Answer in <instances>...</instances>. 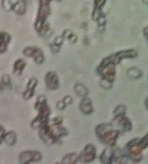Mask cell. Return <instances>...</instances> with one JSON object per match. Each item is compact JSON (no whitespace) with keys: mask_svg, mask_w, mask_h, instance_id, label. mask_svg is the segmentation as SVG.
Instances as JSON below:
<instances>
[{"mask_svg":"<svg viewBox=\"0 0 148 164\" xmlns=\"http://www.w3.org/2000/svg\"><path fill=\"white\" fill-rule=\"evenodd\" d=\"M25 55L28 57H32L34 58V61L37 64H42L44 61V57L43 55V52L40 48L29 47L25 49L23 51Z\"/></svg>","mask_w":148,"mask_h":164,"instance_id":"2","label":"cell"},{"mask_svg":"<svg viewBox=\"0 0 148 164\" xmlns=\"http://www.w3.org/2000/svg\"><path fill=\"white\" fill-rule=\"evenodd\" d=\"M37 84H38V80L36 78H31L29 82L28 85H27V90L34 91Z\"/></svg>","mask_w":148,"mask_h":164,"instance_id":"8","label":"cell"},{"mask_svg":"<svg viewBox=\"0 0 148 164\" xmlns=\"http://www.w3.org/2000/svg\"><path fill=\"white\" fill-rule=\"evenodd\" d=\"M64 106H65V103H64L63 101L57 102V108L59 109H61H61H63L65 108Z\"/></svg>","mask_w":148,"mask_h":164,"instance_id":"11","label":"cell"},{"mask_svg":"<svg viewBox=\"0 0 148 164\" xmlns=\"http://www.w3.org/2000/svg\"><path fill=\"white\" fill-rule=\"evenodd\" d=\"M10 36L5 32H0V53L6 51L10 41Z\"/></svg>","mask_w":148,"mask_h":164,"instance_id":"5","label":"cell"},{"mask_svg":"<svg viewBox=\"0 0 148 164\" xmlns=\"http://www.w3.org/2000/svg\"><path fill=\"white\" fill-rule=\"evenodd\" d=\"M50 13V6L49 1H40V8L38 11L37 19L35 23V28L40 34H46V30L49 28H46L45 22L47 16Z\"/></svg>","mask_w":148,"mask_h":164,"instance_id":"1","label":"cell"},{"mask_svg":"<svg viewBox=\"0 0 148 164\" xmlns=\"http://www.w3.org/2000/svg\"><path fill=\"white\" fill-rule=\"evenodd\" d=\"M13 9L15 11L18 13V14H23L25 11V3L24 2H19L16 3V4L13 7Z\"/></svg>","mask_w":148,"mask_h":164,"instance_id":"7","label":"cell"},{"mask_svg":"<svg viewBox=\"0 0 148 164\" xmlns=\"http://www.w3.org/2000/svg\"><path fill=\"white\" fill-rule=\"evenodd\" d=\"M94 148L92 146H87L81 155V159L84 162H90L94 160L95 157Z\"/></svg>","mask_w":148,"mask_h":164,"instance_id":"4","label":"cell"},{"mask_svg":"<svg viewBox=\"0 0 148 164\" xmlns=\"http://www.w3.org/2000/svg\"><path fill=\"white\" fill-rule=\"evenodd\" d=\"M85 102H82L81 106H84V110H82L84 112H90V108H91V106L90 105V102H87V101H84Z\"/></svg>","mask_w":148,"mask_h":164,"instance_id":"9","label":"cell"},{"mask_svg":"<svg viewBox=\"0 0 148 164\" xmlns=\"http://www.w3.org/2000/svg\"><path fill=\"white\" fill-rule=\"evenodd\" d=\"M26 67V62L23 59H18L17 61H16L14 64L13 67V72L17 76L21 75L22 72Z\"/></svg>","mask_w":148,"mask_h":164,"instance_id":"6","label":"cell"},{"mask_svg":"<svg viewBox=\"0 0 148 164\" xmlns=\"http://www.w3.org/2000/svg\"><path fill=\"white\" fill-rule=\"evenodd\" d=\"M45 80L47 88L49 90L56 89L59 87V78L55 72H52V71L49 72L46 76Z\"/></svg>","mask_w":148,"mask_h":164,"instance_id":"3","label":"cell"},{"mask_svg":"<svg viewBox=\"0 0 148 164\" xmlns=\"http://www.w3.org/2000/svg\"><path fill=\"white\" fill-rule=\"evenodd\" d=\"M10 78L8 75H4L2 77V82L3 84V85H8L10 83Z\"/></svg>","mask_w":148,"mask_h":164,"instance_id":"10","label":"cell"}]
</instances>
